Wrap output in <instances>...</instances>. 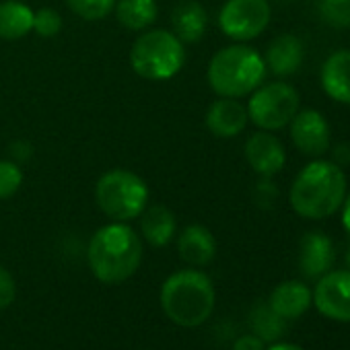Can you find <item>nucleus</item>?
<instances>
[{
    "mask_svg": "<svg viewBox=\"0 0 350 350\" xmlns=\"http://www.w3.org/2000/svg\"><path fill=\"white\" fill-rule=\"evenodd\" d=\"M346 196V175L334 161L315 159L295 178L291 186L293 211L309 221L336 215Z\"/></svg>",
    "mask_w": 350,
    "mask_h": 350,
    "instance_id": "f257e3e1",
    "label": "nucleus"
},
{
    "mask_svg": "<svg viewBox=\"0 0 350 350\" xmlns=\"http://www.w3.org/2000/svg\"><path fill=\"white\" fill-rule=\"evenodd\" d=\"M321 89L334 101L350 105V50L334 52L323 62Z\"/></svg>",
    "mask_w": 350,
    "mask_h": 350,
    "instance_id": "a211bd4d",
    "label": "nucleus"
},
{
    "mask_svg": "<svg viewBox=\"0 0 350 350\" xmlns=\"http://www.w3.org/2000/svg\"><path fill=\"white\" fill-rule=\"evenodd\" d=\"M113 11L120 25H124L130 31L148 29L159 15L154 0H118Z\"/></svg>",
    "mask_w": 350,
    "mask_h": 350,
    "instance_id": "412c9836",
    "label": "nucleus"
},
{
    "mask_svg": "<svg viewBox=\"0 0 350 350\" xmlns=\"http://www.w3.org/2000/svg\"><path fill=\"white\" fill-rule=\"evenodd\" d=\"M66 7L85 21H101L113 9L118 0H64Z\"/></svg>",
    "mask_w": 350,
    "mask_h": 350,
    "instance_id": "5701e85b",
    "label": "nucleus"
},
{
    "mask_svg": "<svg viewBox=\"0 0 350 350\" xmlns=\"http://www.w3.org/2000/svg\"><path fill=\"white\" fill-rule=\"evenodd\" d=\"M266 350H303L301 346H297V344H288V342H278V344H272L270 348H266Z\"/></svg>",
    "mask_w": 350,
    "mask_h": 350,
    "instance_id": "7c9ffc66",
    "label": "nucleus"
},
{
    "mask_svg": "<svg viewBox=\"0 0 350 350\" xmlns=\"http://www.w3.org/2000/svg\"><path fill=\"white\" fill-rule=\"evenodd\" d=\"M299 93L286 83L260 85L247 103V116L260 130H280L291 124L299 111Z\"/></svg>",
    "mask_w": 350,
    "mask_h": 350,
    "instance_id": "0eeeda50",
    "label": "nucleus"
},
{
    "mask_svg": "<svg viewBox=\"0 0 350 350\" xmlns=\"http://www.w3.org/2000/svg\"><path fill=\"white\" fill-rule=\"evenodd\" d=\"M293 144L307 157L319 159L329 150V126L317 109H301L291 120Z\"/></svg>",
    "mask_w": 350,
    "mask_h": 350,
    "instance_id": "9d476101",
    "label": "nucleus"
},
{
    "mask_svg": "<svg viewBox=\"0 0 350 350\" xmlns=\"http://www.w3.org/2000/svg\"><path fill=\"white\" fill-rule=\"evenodd\" d=\"M250 323L254 334L264 340V342H276L284 336L286 332V323L284 317H280L278 313L272 311V307L268 303H258L252 313H250Z\"/></svg>",
    "mask_w": 350,
    "mask_h": 350,
    "instance_id": "4be33fe9",
    "label": "nucleus"
},
{
    "mask_svg": "<svg viewBox=\"0 0 350 350\" xmlns=\"http://www.w3.org/2000/svg\"><path fill=\"white\" fill-rule=\"evenodd\" d=\"M233 350H266V348H264V340H260L256 334H245L235 340Z\"/></svg>",
    "mask_w": 350,
    "mask_h": 350,
    "instance_id": "cd10ccee",
    "label": "nucleus"
},
{
    "mask_svg": "<svg viewBox=\"0 0 350 350\" xmlns=\"http://www.w3.org/2000/svg\"><path fill=\"white\" fill-rule=\"evenodd\" d=\"M33 9L21 0L0 3V40L15 42L33 31Z\"/></svg>",
    "mask_w": 350,
    "mask_h": 350,
    "instance_id": "6ab92c4d",
    "label": "nucleus"
},
{
    "mask_svg": "<svg viewBox=\"0 0 350 350\" xmlns=\"http://www.w3.org/2000/svg\"><path fill=\"white\" fill-rule=\"evenodd\" d=\"M171 25L182 44H196L204 38L208 27L206 9L198 0H182L171 13Z\"/></svg>",
    "mask_w": 350,
    "mask_h": 350,
    "instance_id": "2eb2a0df",
    "label": "nucleus"
},
{
    "mask_svg": "<svg viewBox=\"0 0 350 350\" xmlns=\"http://www.w3.org/2000/svg\"><path fill=\"white\" fill-rule=\"evenodd\" d=\"M334 260H336V252L327 235H323L321 231H311L303 235L299 247V268L303 276L321 278L325 272H329Z\"/></svg>",
    "mask_w": 350,
    "mask_h": 350,
    "instance_id": "f8f14e48",
    "label": "nucleus"
},
{
    "mask_svg": "<svg viewBox=\"0 0 350 350\" xmlns=\"http://www.w3.org/2000/svg\"><path fill=\"white\" fill-rule=\"evenodd\" d=\"M148 186L128 169H111L103 173L95 186V202L99 211L116 221L126 223L142 215L148 206Z\"/></svg>",
    "mask_w": 350,
    "mask_h": 350,
    "instance_id": "423d86ee",
    "label": "nucleus"
},
{
    "mask_svg": "<svg viewBox=\"0 0 350 350\" xmlns=\"http://www.w3.org/2000/svg\"><path fill=\"white\" fill-rule=\"evenodd\" d=\"M245 159L258 175L272 178V175L282 171L286 163V152L282 142L274 134H270L268 130H260L247 138Z\"/></svg>",
    "mask_w": 350,
    "mask_h": 350,
    "instance_id": "9b49d317",
    "label": "nucleus"
},
{
    "mask_svg": "<svg viewBox=\"0 0 350 350\" xmlns=\"http://www.w3.org/2000/svg\"><path fill=\"white\" fill-rule=\"evenodd\" d=\"M342 225L346 229V233L350 235V194L344 196V202H342Z\"/></svg>",
    "mask_w": 350,
    "mask_h": 350,
    "instance_id": "c756f323",
    "label": "nucleus"
},
{
    "mask_svg": "<svg viewBox=\"0 0 350 350\" xmlns=\"http://www.w3.org/2000/svg\"><path fill=\"white\" fill-rule=\"evenodd\" d=\"M268 0H227L219 13L221 31L239 44L262 36L270 23Z\"/></svg>",
    "mask_w": 350,
    "mask_h": 350,
    "instance_id": "6e6552de",
    "label": "nucleus"
},
{
    "mask_svg": "<svg viewBox=\"0 0 350 350\" xmlns=\"http://www.w3.org/2000/svg\"><path fill=\"white\" fill-rule=\"evenodd\" d=\"M313 301V295L309 286L301 280H286L280 282L268 299V305L274 313H278L284 319H297L301 317Z\"/></svg>",
    "mask_w": 350,
    "mask_h": 350,
    "instance_id": "f3484780",
    "label": "nucleus"
},
{
    "mask_svg": "<svg viewBox=\"0 0 350 350\" xmlns=\"http://www.w3.org/2000/svg\"><path fill=\"white\" fill-rule=\"evenodd\" d=\"M178 254L190 266H206L217 256V239L204 225H188L178 237Z\"/></svg>",
    "mask_w": 350,
    "mask_h": 350,
    "instance_id": "4468645a",
    "label": "nucleus"
},
{
    "mask_svg": "<svg viewBox=\"0 0 350 350\" xmlns=\"http://www.w3.org/2000/svg\"><path fill=\"white\" fill-rule=\"evenodd\" d=\"M346 264H348V270H350V250H348V256H346Z\"/></svg>",
    "mask_w": 350,
    "mask_h": 350,
    "instance_id": "2f4dec72",
    "label": "nucleus"
},
{
    "mask_svg": "<svg viewBox=\"0 0 350 350\" xmlns=\"http://www.w3.org/2000/svg\"><path fill=\"white\" fill-rule=\"evenodd\" d=\"M332 157H334V163H336L338 167L350 165V142H338V144L332 148Z\"/></svg>",
    "mask_w": 350,
    "mask_h": 350,
    "instance_id": "c85d7f7f",
    "label": "nucleus"
},
{
    "mask_svg": "<svg viewBox=\"0 0 350 350\" xmlns=\"http://www.w3.org/2000/svg\"><path fill=\"white\" fill-rule=\"evenodd\" d=\"M266 77V62L258 50L235 44L217 52L208 64V85L221 97H245L254 93Z\"/></svg>",
    "mask_w": 350,
    "mask_h": 350,
    "instance_id": "20e7f679",
    "label": "nucleus"
},
{
    "mask_svg": "<svg viewBox=\"0 0 350 350\" xmlns=\"http://www.w3.org/2000/svg\"><path fill=\"white\" fill-rule=\"evenodd\" d=\"M184 44L173 31H144L134 40L130 50V66L146 81H169L184 68Z\"/></svg>",
    "mask_w": 350,
    "mask_h": 350,
    "instance_id": "39448f33",
    "label": "nucleus"
},
{
    "mask_svg": "<svg viewBox=\"0 0 350 350\" xmlns=\"http://www.w3.org/2000/svg\"><path fill=\"white\" fill-rule=\"evenodd\" d=\"M266 68H270L276 77H291L303 64V44L299 38L291 33H282L268 44L266 50Z\"/></svg>",
    "mask_w": 350,
    "mask_h": 350,
    "instance_id": "dca6fc26",
    "label": "nucleus"
},
{
    "mask_svg": "<svg viewBox=\"0 0 350 350\" xmlns=\"http://www.w3.org/2000/svg\"><path fill=\"white\" fill-rule=\"evenodd\" d=\"M87 258L97 280L105 284H120L138 270L142 243L132 227L113 221L93 233Z\"/></svg>",
    "mask_w": 350,
    "mask_h": 350,
    "instance_id": "f03ea898",
    "label": "nucleus"
},
{
    "mask_svg": "<svg viewBox=\"0 0 350 350\" xmlns=\"http://www.w3.org/2000/svg\"><path fill=\"white\" fill-rule=\"evenodd\" d=\"M317 311L329 319L350 321V270L325 272L313 291Z\"/></svg>",
    "mask_w": 350,
    "mask_h": 350,
    "instance_id": "1a4fd4ad",
    "label": "nucleus"
},
{
    "mask_svg": "<svg viewBox=\"0 0 350 350\" xmlns=\"http://www.w3.org/2000/svg\"><path fill=\"white\" fill-rule=\"evenodd\" d=\"M140 231H142V237L152 245V247H163L167 245L173 235H175V217L173 213L163 206V204H152V206H146L140 215Z\"/></svg>",
    "mask_w": 350,
    "mask_h": 350,
    "instance_id": "aec40b11",
    "label": "nucleus"
},
{
    "mask_svg": "<svg viewBox=\"0 0 350 350\" xmlns=\"http://www.w3.org/2000/svg\"><path fill=\"white\" fill-rule=\"evenodd\" d=\"M250 122L247 107L233 97L217 99L206 111V128L219 138H235Z\"/></svg>",
    "mask_w": 350,
    "mask_h": 350,
    "instance_id": "ddd939ff",
    "label": "nucleus"
},
{
    "mask_svg": "<svg viewBox=\"0 0 350 350\" xmlns=\"http://www.w3.org/2000/svg\"><path fill=\"white\" fill-rule=\"evenodd\" d=\"M17 297V284H15V278L13 274L0 266V311L7 309Z\"/></svg>",
    "mask_w": 350,
    "mask_h": 350,
    "instance_id": "bb28decb",
    "label": "nucleus"
},
{
    "mask_svg": "<svg viewBox=\"0 0 350 350\" xmlns=\"http://www.w3.org/2000/svg\"><path fill=\"white\" fill-rule=\"evenodd\" d=\"M217 293L206 274L200 270H180L171 274L161 286L163 313L182 327L204 323L215 309Z\"/></svg>",
    "mask_w": 350,
    "mask_h": 350,
    "instance_id": "7ed1b4c3",
    "label": "nucleus"
},
{
    "mask_svg": "<svg viewBox=\"0 0 350 350\" xmlns=\"http://www.w3.org/2000/svg\"><path fill=\"white\" fill-rule=\"evenodd\" d=\"M317 9L327 25L336 29L350 27V0H319Z\"/></svg>",
    "mask_w": 350,
    "mask_h": 350,
    "instance_id": "b1692460",
    "label": "nucleus"
},
{
    "mask_svg": "<svg viewBox=\"0 0 350 350\" xmlns=\"http://www.w3.org/2000/svg\"><path fill=\"white\" fill-rule=\"evenodd\" d=\"M23 184V171L17 163L0 159V200L13 198Z\"/></svg>",
    "mask_w": 350,
    "mask_h": 350,
    "instance_id": "393cba45",
    "label": "nucleus"
},
{
    "mask_svg": "<svg viewBox=\"0 0 350 350\" xmlns=\"http://www.w3.org/2000/svg\"><path fill=\"white\" fill-rule=\"evenodd\" d=\"M33 31L40 38H56L62 31V17L56 9H40L33 17Z\"/></svg>",
    "mask_w": 350,
    "mask_h": 350,
    "instance_id": "a878e982",
    "label": "nucleus"
}]
</instances>
